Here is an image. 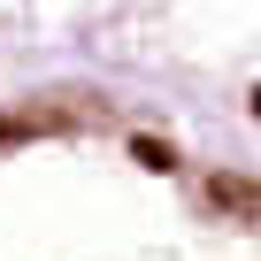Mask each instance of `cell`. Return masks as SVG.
<instances>
[]
</instances>
